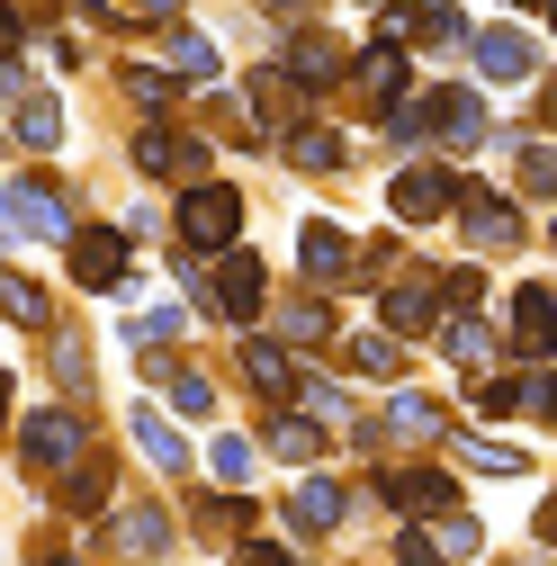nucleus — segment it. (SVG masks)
Here are the masks:
<instances>
[{
	"instance_id": "3",
	"label": "nucleus",
	"mask_w": 557,
	"mask_h": 566,
	"mask_svg": "<svg viewBox=\"0 0 557 566\" xmlns=\"http://www.w3.org/2000/svg\"><path fill=\"white\" fill-rule=\"evenodd\" d=\"M82 450H91L82 413H54V405H45V413H28V422H19V459H28V468H73Z\"/></svg>"
},
{
	"instance_id": "28",
	"label": "nucleus",
	"mask_w": 557,
	"mask_h": 566,
	"mask_svg": "<svg viewBox=\"0 0 557 566\" xmlns=\"http://www.w3.org/2000/svg\"><path fill=\"white\" fill-rule=\"evenodd\" d=\"M270 450H278V459H324L315 422H297V413H288V422H270Z\"/></svg>"
},
{
	"instance_id": "15",
	"label": "nucleus",
	"mask_w": 557,
	"mask_h": 566,
	"mask_svg": "<svg viewBox=\"0 0 557 566\" xmlns=\"http://www.w3.org/2000/svg\"><path fill=\"white\" fill-rule=\"evenodd\" d=\"M73 279H82V289H117V279H126V243L117 234H82L73 243Z\"/></svg>"
},
{
	"instance_id": "21",
	"label": "nucleus",
	"mask_w": 557,
	"mask_h": 566,
	"mask_svg": "<svg viewBox=\"0 0 557 566\" xmlns=\"http://www.w3.org/2000/svg\"><path fill=\"white\" fill-rule=\"evenodd\" d=\"M404 36H413V45H459V36L476 45V19H467V10H413Z\"/></svg>"
},
{
	"instance_id": "34",
	"label": "nucleus",
	"mask_w": 557,
	"mask_h": 566,
	"mask_svg": "<svg viewBox=\"0 0 557 566\" xmlns=\"http://www.w3.org/2000/svg\"><path fill=\"white\" fill-rule=\"evenodd\" d=\"M459 459H467V468H485V476H513V468H522V450H504V441H467Z\"/></svg>"
},
{
	"instance_id": "2",
	"label": "nucleus",
	"mask_w": 557,
	"mask_h": 566,
	"mask_svg": "<svg viewBox=\"0 0 557 566\" xmlns=\"http://www.w3.org/2000/svg\"><path fill=\"white\" fill-rule=\"evenodd\" d=\"M10 243H73V217H63V198L36 171L10 180Z\"/></svg>"
},
{
	"instance_id": "41",
	"label": "nucleus",
	"mask_w": 557,
	"mask_h": 566,
	"mask_svg": "<svg viewBox=\"0 0 557 566\" xmlns=\"http://www.w3.org/2000/svg\"><path fill=\"white\" fill-rule=\"evenodd\" d=\"M530 413H557V369H530Z\"/></svg>"
},
{
	"instance_id": "31",
	"label": "nucleus",
	"mask_w": 557,
	"mask_h": 566,
	"mask_svg": "<svg viewBox=\"0 0 557 566\" xmlns=\"http://www.w3.org/2000/svg\"><path fill=\"white\" fill-rule=\"evenodd\" d=\"M162 539H171V522H162V513H145V504L126 513V548H135V557H154Z\"/></svg>"
},
{
	"instance_id": "25",
	"label": "nucleus",
	"mask_w": 557,
	"mask_h": 566,
	"mask_svg": "<svg viewBox=\"0 0 557 566\" xmlns=\"http://www.w3.org/2000/svg\"><path fill=\"white\" fill-rule=\"evenodd\" d=\"M162 396H171L180 413H217V378H198V369H171V378H162Z\"/></svg>"
},
{
	"instance_id": "4",
	"label": "nucleus",
	"mask_w": 557,
	"mask_h": 566,
	"mask_svg": "<svg viewBox=\"0 0 557 566\" xmlns=\"http://www.w3.org/2000/svg\"><path fill=\"white\" fill-rule=\"evenodd\" d=\"M423 126L441 135V145H459V154H467L476 135H485V99H476V91H459V82H450V91H423Z\"/></svg>"
},
{
	"instance_id": "24",
	"label": "nucleus",
	"mask_w": 557,
	"mask_h": 566,
	"mask_svg": "<svg viewBox=\"0 0 557 566\" xmlns=\"http://www.w3.org/2000/svg\"><path fill=\"white\" fill-rule=\"evenodd\" d=\"M432 315H441L432 289H387V324H396V333H432Z\"/></svg>"
},
{
	"instance_id": "43",
	"label": "nucleus",
	"mask_w": 557,
	"mask_h": 566,
	"mask_svg": "<svg viewBox=\"0 0 557 566\" xmlns=\"http://www.w3.org/2000/svg\"><path fill=\"white\" fill-rule=\"evenodd\" d=\"M548 243H557V217H548Z\"/></svg>"
},
{
	"instance_id": "35",
	"label": "nucleus",
	"mask_w": 557,
	"mask_h": 566,
	"mask_svg": "<svg viewBox=\"0 0 557 566\" xmlns=\"http://www.w3.org/2000/svg\"><path fill=\"white\" fill-rule=\"evenodd\" d=\"M278 333H288V342H324L333 315H324V306H288V315H278Z\"/></svg>"
},
{
	"instance_id": "26",
	"label": "nucleus",
	"mask_w": 557,
	"mask_h": 566,
	"mask_svg": "<svg viewBox=\"0 0 557 566\" xmlns=\"http://www.w3.org/2000/svg\"><path fill=\"white\" fill-rule=\"evenodd\" d=\"M252 459H261V450H252L243 432H225L217 450H207V468H217V485H243V476H252Z\"/></svg>"
},
{
	"instance_id": "7",
	"label": "nucleus",
	"mask_w": 557,
	"mask_h": 566,
	"mask_svg": "<svg viewBox=\"0 0 557 566\" xmlns=\"http://www.w3.org/2000/svg\"><path fill=\"white\" fill-rule=\"evenodd\" d=\"M378 494L396 513H441L459 485H450V468H378Z\"/></svg>"
},
{
	"instance_id": "11",
	"label": "nucleus",
	"mask_w": 557,
	"mask_h": 566,
	"mask_svg": "<svg viewBox=\"0 0 557 566\" xmlns=\"http://www.w3.org/2000/svg\"><path fill=\"white\" fill-rule=\"evenodd\" d=\"M243 378H261V396H297V360H288V342L243 333Z\"/></svg>"
},
{
	"instance_id": "37",
	"label": "nucleus",
	"mask_w": 557,
	"mask_h": 566,
	"mask_svg": "<svg viewBox=\"0 0 557 566\" xmlns=\"http://www.w3.org/2000/svg\"><path fill=\"white\" fill-rule=\"evenodd\" d=\"M10 324H45V289H28V279H10Z\"/></svg>"
},
{
	"instance_id": "20",
	"label": "nucleus",
	"mask_w": 557,
	"mask_h": 566,
	"mask_svg": "<svg viewBox=\"0 0 557 566\" xmlns=\"http://www.w3.org/2000/svg\"><path fill=\"white\" fill-rule=\"evenodd\" d=\"M387 432L396 441H432L441 432V405L432 396H387Z\"/></svg>"
},
{
	"instance_id": "38",
	"label": "nucleus",
	"mask_w": 557,
	"mask_h": 566,
	"mask_svg": "<svg viewBox=\"0 0 557 566\" xmlns=\"http://www.w3.org/2000/svg\"><path fill=\"white\" fill-rule=\"evenodd\" d=\"M198 522H207V531H234V522H252V513L234 504V494H217V504H198Z\"/></svg>"
},
{
	"instance_id": "1",
	"label": "nucleus",
	"mask_w": 557,
	"mask_h": 566,
	"mask_svg": "<svg viewBox=\"0 0 557 566\" xmlns=\"http://www.w3.org/2000/svg\"><path fill=\"white\" fill-rule=\"evenodd\" d=\"M234 234H243V189H225V180H198L189 198H180V243L189 252H234Z\"/></svg>"
},
{
	"instance_id": "19",
	"label": "nucleus",
	"mask_w": 557,
	"mask_h": 566,
	"mask_svg": "<svg viewBox=\"0 0 557 566\" xmlns=\"http://www.w3.org/2000/svg\"><path fill=\"white\" fill-rule=\"evenodd\" d=\"M288 73H297L306 91H324V82L341 73V45H333V36H297V45H288Z\"/></svg>"
},
{
	"instance_id": "36",
	"label": "nucleus",
	"mask_w": 557,
	"mask_h": 566,
	"mask_svg": "<svg viewBox=\"0 0 557 566\" xmlns=\"http://www.w3.org/2000/svg\"><path fill=\"white\" fill-rule=\"evenodd\" d=\"M351 369H369V378L396 369V342H387V333H360V342H351Z\"/></svg>"
},
{
	"instance_id": "44",
	"label": "nucleus",
	"mask_w": 557,
	"mask_h": 566,
	"mask_svg": "<svg viewBox=\"0 0 557 566\" xmlns=\"http://www.w3.org/2000/svg\"><path fill=\"white\" fill-rule=\"evenodd\" d=\"M54 566H73V557H54Z\"/></svg>"
},
{
	"instance_id": "12",
	"label": "nucleus",
	"mask_w": 557,
	"mask_h": 566,
	"mask_svg": "<svg viewBox=\"0 0 557 566\" xmlns=\"http://www.w3.org/2000/svg\"><path fill=\"white\" fill-rule=\"evenodd\" d=\"M126 432H135V450H145V459H154L162 476H180V468H189V441L171 432V422H162L154 405H135V413H126Z\"/></svg>"
},
{
	"instance_id": "22",
	"label": "nucleus",
	"mask_w": 557,
	"mask_h": 566,
	"mask_svg": "<svg viewBox=\"0 0 557 566\" xmlns=\"http://www.w3.org/2000/svg\"><path fill=\"white\" fill-rule=\"evenodd\" d=\"M171 73H189V82H217V45H207L198 28H171Z\"/></svg>"
},
{
	"instance_id": "13",
	"label": "nucleus",
	"mask_w": 557,
	"mask_h": 566,
	"mask_svg": "<svg viewBox=\"0 0 557 566\" xmlns=\"http://www.w3.org/2000/svg\"><path fill=\"white\" fill-rule=\"evenodd\" d=\"M217 306H225L234 324L261 306V261H252V252H225V261H217Z\"/></svg>"
},
{
	"instance_id": "16",
	"label": "nucleus",
	"mask_w": 557,
	"mask_h": 566,
	"mask_svg": "<svg viewBox=\"0 0 557 566\" xmlns=\"http://www.w3.org/2000/svg\"><path fill=\"white\" fill-rule=\"evenodd\" d=\"M288 522L333 531V522H341V485H333V476H297V485H288Z\"/></svg>"
},
{
	"instance_id": "14",
	"label": "nucleus",
	"mask_w": 557,
	"mask_h": 566,
	"mask_svg": "<svg viewBox=\"0 0 557 566\" xmlns=\"http://www.w3.org/2000/svg\"><path fill=\"white\" fill-rule=\"evenodd\" d=\"M10 135H19L28 154H45L54 135H63V117H54V99H45V91H10Z\"/></svg>"
},
{
	"instance_id": "17",
	"label": "nucleus",
	"mask_w": 557,
	"mask_h": 566,
	"mask_svg": "<svg viewBox=\"0 0 557 566\" xmlns=\"http://www.w3.org/2000/svg\"><path fill=\"white\" fill-rule=\"evenodd\" d=\"M135 163H145L154 180H171V171H198V145H180V135L145 126V135H135Z\"/></svg>"
},
{
	"instance_id": "30",
	"label": "nucleus",
	"mask_w": 557,
	"mask_h": 566,
	"mask_svg": "<svg viewBox=\"0 0 557 566\" xmlns=\"http://www.w3.org/2000/svg\"><path fill=\"white\" fill-rule=\"evenodd\" d=\"M180 324H189V315H180V297H162V306H145V315H135L126 333H135V342H171Z\"/></svg>"
},
{
	"instance_id": "27",
	"label": "nucleus",
	"mask_w": 557,
	"mask_h": 566,
	"mask_svg": "<svg viewBox=\"0 0 557 566\" xmlns=\"http://www.w3.org/2000/svg\"><path fill=\"white\" fill-rule=\"evenodd\" d=\"M513 189H522V198H539V207H557V154H522Z\"/></svg>"
},
{
	"instance_id": "33",
	"label": "nucleus",
	"mask_w": 557,
	"mask_h": 566,
	"mask_svg": "<svg viewBox=\"0 0 557 566\" xmlns=\"http://www.w3.org/2000/svg\"><path fill=\"white\" fill-rule=\"evenodd\" d=\"M126 99L145 108V117H162V108H171V82H162V73H126Z\"/></svg>"
},
{
	"instance_id": "5",
	"label": "nucleus",
	"mask_w": 557,
	"mask_h": 566,
	"mask_svg": "<svg viewBox=\"0 0 557 566\" xmlns=\"http://www.w3.org/2000/svg\"><path fill=\"white\" fill-rule=\"evenodd\" d=\"M450 198H459V171H396L387 180V207H396L404 226H432Z\"/></svg>"
},
{
	"instance_id": "29",
	"label": "nucleus",
	"mask_w": 557,
	"mask_h": 566,
	"mask_svg": "<svg viewBox=\"0 0 557 566\" xmlns=\"http://www.w3.org/2000/svg\"><path fill=\"white\" fill-rule=\"evenodd\" d=\"M441 350H450L459 369H476L485 350H495V333H485V324H450V333H441Z\"/></svg>"
},
{
	"instance_id": "32",
	"label": "nucleus",
	"mask_w": 557,
	"mask_h": 566,
	"mask_svg": "<svg viewBox=\"0 0 557 566\" xmlns=\"http://www.w3.org/2000/svg\"><path fill=\"white\" fill-rule=\"evenodd\" d=\"M432 539H441L450 557H476V539H485V522H476V513H450V522H441Z\"/></svg>"
},
{
	"instance_id": "23",
	"label": "nucleus",
	"mask_w": 557,
	"mask_h": 566,
	"mask_svg": "<svg viewBox=\"0 0 557 566\" xmlns=\"http://www.w3.org/2000/svg\"><path fill=\"white\" fill-rule=\"evenodd\" d=\"M288 163H297V171H333V163H341V135H324V126H297V135H288Z\"/></svg>"
},
{
	"instance_id": "8",
	"label": "nucleus",
	"mask_w": 557,
	"mask_h": 566,
	"mask_svg": "<svg viewBox=\"0 0 557 566\" xmlns=\"http://www.w3.org/2000/svg\"><path fill=\"white\" fill-rule=\"evenodd\" d=\"M297 270L315 279V289H333V279L351 270V234L324 226V217H315V226H297Z\"/></svg>"
},
{
	"instance_id": "18",
	"label": "nucleus",
	"mask_w": 557,
	"mask_h": 566,
	"mask_svg": "<svg viewBox=\"0 0 557 566\" xmlns=\"http://www.w3.org/2000/svg\"><path fill=\"white\" fill-rule=\"evenodd\" d=\"M467 234H476V252H504L522 234V217H513L504 198H467Z\"/></svg>"
},
{
	"instance_id": "39",
	"label": "nucleus",
	"mask_w": 557,
	"mask_h": 566,
	"mask_svg": "<svg viewBox=\"0 0 557 566\" xmlns=\"http://www.w3.org/2000/svg\"><path fill=\"white\" fill-rule=\"evenodd\" d=\"M396 566H441V557H432V539H423V531H396Z\"/></svg>"
},
{
	"instance_id": "10",
	"label": "nucleus",
	"mask_w": 557,
	"mask_h": 566,
	"mask_svg": "<svg viewBox=\"0 0 557 566\" xmlns=\"http://www.w3.org/2000/svg\"><path fill=\"white\" fill-rule=\"evenodd\" d=\"M476 73L485 82H522L530 73V36L522 28H476Z\"/></svg>"
},
{
	"instance_id": "9",
	"label": "nucleus",
	"mask_w": 557,
	"mask_h": 566,
	"mask_svg": "<svg viewBox=\"0 0 557 566\" xmlns=\"http://www.w3.org/2000/svg\"><path fill=\"white\" fill-rule=\"evenodd\" d=\"M360 99H378V117L413 108V99H404V45H387V36H378V45L360 54Z\"/></svg>"
},
{
	"instance_id": "42",
	"label": "nucleus",
	"mask_w": 557,
	"mask_h": 566,
	"mask_svg": "<svg viewBox=\"0 0 557 566\" xmlns=\"http://www.w3.org/2000/svg\"><path fill=\"white\" fill-rule=\"evenodd\" d=\"M234 566H288V557H278L270 539H243V548H234Z\"/></svg>"
},
{
	"instance_id": "6",
	"label": "nucleus",
	"mask_w": 557,
	"mask_h": 566,
	"mask_svg": "<svg viewBox=\"0 0 557 566\" xmlns=\"http://www.w3.org/2000/svg\"><path fill=\"white\" fill-rule=\"evenodd\" d=\"M504 324H513V342L530 350V360H548V350H557V289H513Z\"/></svg>"
},
{
	"instance_id": "40",
	"label": "nucleus",
	"mask_w": 557,
	"mask_h": 566,
	"mask_svg": "<svg viewBox=\"0 0 557 566\" xmlns=\"http://www.w3.org/2000/svg\"><path fill=\"white\" fill-rule=\"evenodd\" d=\"M73 504H108V468H82L73 476Z\"/></svg>"
}]
</instances>
